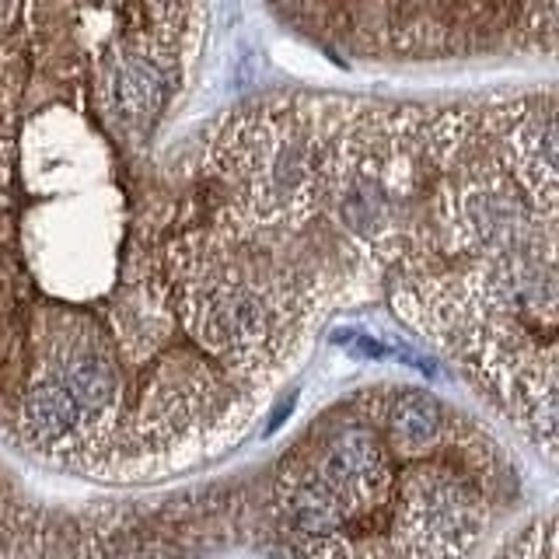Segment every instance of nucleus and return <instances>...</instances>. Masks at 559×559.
Returning a JSON list of instances; mask_svg holds the SVG:
<instances>
[{
    "label": "nucleus",
    "mask_w": 559,
    "mask_h": 559,
    "mask_svg": "<svg viewBox=\"0 0 559 559\" xmlns=\"http://www.w3.org/2000/svg\"><path fill=\"white\" fill-rule=\"evenodd\" d=\"M388 437H381L374 427L364 423H343V427L329 430L325 441L315 448V455L304 462V469L315 472L343 504L346 528L367 514L388 490Z\"/></svg>",
    "instance_id": "f257e3e1"
},
{
    "label": "nucleus",
    "mask_w": 559,
    "mask_h": 559,
    "mask_svg": "<svg viewBox=\"0 0 559 559\" xmlns=\"http://www.w3.org/2000/svg\"><path fill=\"white\" fill-rule=\"evenodd\" d=\"M105 88L119 123L130 130H147L165 109L172 74L161 56L147 49H126L105 67Z\"/></svg>",
    "instance_id": "f03ea898"
},
{
    "label": "nucleus",
    "mask_w": 559,
    "mask_h": 559,
    "mask_svg": "<svg viewBox=\"0 0 559 559\" xmlns=\"http://www.w3.org/2000/svg\"><path fill=\"white\" fill-rule=\"evenodd\" d=\"M381 430L388 444L399 455H427L441 444L448 430V413L437 402V395L420 392V388H395L378 406Z\"/></svg>",
    "instance_id": "7ed1b4c3"
},
{
    "label": "nucleus",
    "mask_w": 559,
    "mask_h": 559,
    "mask_svg": "<svg viewBox=\"0 0 559 559\" xmlns=\"http://www.w3.org/2000/svg\"><path fill=\"white\" fill-rule=\"evenodd\" d=\"M18 423L28 441L46 448V444H56L67 434H74V430H81L84 413H81V406H77L74 392H70L56 374H42L35 385H28L25 392H21Z\"/></svg>",
    "instance_id": "20e7f679"
}]
</instances>
